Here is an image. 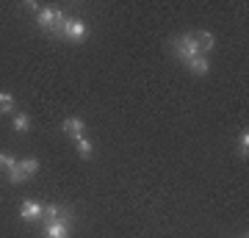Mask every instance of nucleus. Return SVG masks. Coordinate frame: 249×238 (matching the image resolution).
Returning <instances> with one entry per match:
<instances>
[{
    "label": "nucleus",
    "instance_id": "obj_10",
    "mask_svg": "<svg viewBox=\"0 0 249 238\" xmlns=\"http://www.w3.org/2000/svg\"><path fill=\"white\" fill-rule=\"evenodd\" d=\"M194 39H196V44H199V53L202 50H213V34L211 31H194Z\"/></svg>",
    "mask_w": 249,
    "mask_h": 238
},
{
    "label": "nucleus",
    "instance_id": "obj_5",
    "mask_svg": "<svg viewBox=\"0 0 249 238\" xmlns=\"http://www.w3.org/2000/svg\"><path fill=\"white\" fill-rule=\"evenodd\" d=\"M86 34H89V28H86V22H83V19H78V17H72L70 31H67V42L80 44L83 39H86Z\"/></svg>",
    "mask_w": 249,
    "mask_h": 238
},
{
    "label": "nucleus",
    "instance_id": "obj_13",
    "mask_svg": "<svg viewBox=\"0 0 249 238\" xmlns=\"http://www.w3.org/2000/svg\"><path fill=\"white\" fill-rule=\"evenodd\" d=\"M238 155L244 161H247V155H249V130H247V128H244L241 136H238Z\"/></svg>",
    "mask_w": 249,
    "mask_h": 238
},
{
    "label": "nucleus",
    "instance_id": "obj_6",
    "mask_svg": "<svg viewBox=\"0 0 249 238\" xmlns=\"http://www.w3.org/2000/svg\"><path fill=\"white\" fill-rule=\"evenodd\" d=\"M55 14H58L55 6H45V9H39V14H36V25L45 28L47 34H50V28H53V22H55Z\"/></svg>",
    "mask_w": 249,
    "mask_h": 238
},
{
    "label": "nucleus",
    "instance_id": "obj_11",
    "mask_svg": "<svg viewBox=\"0 0 249 238\" xmlns=\"http://www.w3.org/2000/svg\"><path fill=\"white\" fill-rule=\"evenodd\" d=\"M75 141H78V155H80L83 161H89L91 155H94V147H91V141L86 139V136H80V139H75Z\"/></svg>",
    "mask_w": 249,
    "mask_h": 238
},
{
    "label": "nucleus",
    "instance_id": "obj_14",
    "mask_svg": "<svg viewBox=\"0 0 249 238\" xmlns=\"http://www.w3.org/2000/svg\"><path fill=\"white\" fill-rule=\"evenodd\" d=\"M19 166H22L25 177H34L36 172H39V161H36V158H25V161H19Z\"/></svg>",
    "mask_w": 249,
    "mask_h": 238
},
{
    "label": "nucleus",
    "instance_id": "obj_2",
    "mask_svg": "<svg viewBox=\"0 0 249 238\" xmlns=\"http://www.w3.org/2000/svg\"><path fill=\"white\" fill-rule=\"evenodd\" d=\"M42 238H70V219L45 221V236Z\"/></svg>",
    "mask_w": 249,
    "mask_h": 238
},
{
    "label": "nucleus",
    "instance_id": "obj_15",
    "mask_svg": "<svg viewBox=\"0 0 249 238\" xmlns=\"http://www.w3.org/2000/svg\"><path fill=\"white\" fill-rule=\"evenodd\" d=\"M14 130H17V133H28V130H31V119H28V114H17V116H14Z\"/></svg>",
    "mask_w": 249,
    "mask_h": 238
},
{
    "label": "nucleus",
    "instance_id": "obj_1",
    "mask_svg": "<svg viewBox=\"0 0 249 238\" xmlns=\"http://www.w3.org/2000/svg\"><path fill=\"white\" fill-rule=\"evenodd\" d=\"M172 53H175V58L183 61V64H188L191 58H196V55H202L199 53V44H196V39H194V31L175 36V39H172Z\"/></svg>",
    "mask_w": 249,
    "mask_h": 238
},
{
    "label": "nucleus",
    "instance_id": "obj_12",
    "mask_svg": "<svg viewBox=\"0 0 249 238\" xmlns=\"http://www.w3.org/2000/svg\"><path fill=\"white\" fill-rule=\"evenodd\" d=\"M6 172H9V183H11V185H19L22 180H28L25 172H22V166H19V161H17L11 169H6Z\"/></svg>",
    "mask_w": 249,
    "mask_h": 238
},
{
    "label": "nucleus",
    "instance_id": "obj_7",
    "mask_svg": "<svg viewBox=\"0 0 249 238\" xmlns=\"http://www.w3.org/2000/svg\"><path fill=\"white\" fill-rule=\"evenodd\" d=\"M83 128H86V122H83L80 116H70V119H64V133H70L72 139H80V136H83Z\"/></svg>",
    "mask_w": 249,
    "mask_h": 238
},
{
    "label": "nucleus",
    "instance_id": "obj_9",
    "mask_svg": "<svg viewBox=\"0 0 249 238\" xmlns=\"http://www.w3.org/2000/svg\"><path fill=\"white\" fill-rule=\"evenodd\" d=\"M45 221H55V219H70V211H64L61 205H45Z\"/></svg>",
    "mask_w": 249,
    "mask_h": 238
},
{
    "label": "nucleus",
    "instance_id": "obj_3",
    "mask_svg": "<svg viewBox=\"0 0 249 238\" xmlns=\"http://www.w3.org/2000/svg\"><path fill=\"white\" fill-rule=\"evenodd\" d=\"M19 216L25 221H39L45 216V205L36 202V200H25V202L19 205Z\"/></svg>",
    "mask_w": 249,
    "mask_h": 238
},
{
    "label": "nucleus",
    "instance_id": "obj_18",
    "mask_svg": "<svg viewBox=\"0 0 249 238\" xmlns=\"http://www.w3.org/2000/svg\"><path fill=\"white\" fill-rule=\"evenodd\" d=\"M241 238H249V236H241Z\"/></svg>",
    "mask_w": 249,
    "mask_h": 238
},
{
    "label": "nucleus",
    "instance_id": "obj_16",
    "mask_svg": "<svg viewBox=\"0 0 249 238\" xmlns=\"http://www.w3.org/2000/svg\"><path fill=\"white\" fill-rule=\"evenodd\" d=\"M9 111H14V97L9 92H0V114H9Z\"/></svg>",
    "mask_w": 249,
    "mask_h": 238
},
{
    "label": "nucleus",
    "instance_id": "obj_17",
    "mask_svg": "<svg viewBox=\"0 0 249 238\" xmlns=\"http://www.w3.org/2000/svg\"><path fill=\"white\" fill-rule=\"evenodd\" d=\"M6 158H9V155H3V152H0V169H6Z\"/></svg>",
    "mask_w": 249,
    "mask_h": 238
},
{
    "label": "nucleus",
    "instance_id": "obj_8",
    "mask_svg": "<svg viewBox=\"0 0 249 238\" xmlns=\"http://www.w3.org/2000/svg\"><path fill=\"white\" fill-rule=\"evenodd\" d=\"M186 67L194 72V75H208V72H211V61H208L205 55H196V58H191Z\"/></svg>",
    "mask_w": 249,
    "mask_h": 238
},
{
    "label": "nucleus",
    "instance_id": "obj_4",
    "mask_svg": "<svg viewBox=\"0 0 249 238\" xmlns=\"http://www.w3.org/2000/svg\"><path fill=\"white\" fill-rule=\"evenodd\" d=\"M70 22H72V17H70V14H64V11L58 9V14H55V22H53V28H50V36H55V39H64V42H67Z\"/></svg>",
    "mask_w": 249,
    "mask_h": 238
}]
</instances>
